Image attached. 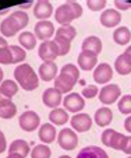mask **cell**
I'll return each instance as SVG.
<instances>
[{
    "instance_id": "cell-23",
    "label": "cell",
    "mask_w": 131,
    "mask_h": 158,
    "mask_svg": "<svg viewBox=\"0 0 131 158\" xmlns=\"http://www.w3.org/2000/svg\"><path fill=\"white\" fill-rule=\"evenodd\" d=\"M77 158H109L107 152L103 148L96 146H88L84 147L77 154Z\"/></svg>"
},
{
    "instance_id": "cell-39",
    "label": "cell",
    "mask_w": 131,
    "mask_h": 158,
    "mask_svg": "<svg viewBox=\"0 0 131 158\" xmlns=\"http://www.w3.org/2000/svg\"><path fill=\"white\" fill-rule=\"evenodd\" d=\"M123 152H125L127 155H131V136H127V137H125V143H124V147H123Z\"/></svg>"
},
{
    "instance_id": "cell-33",
    "label": "cell",
    "mask_w": 131,
    "mask_h": 158,
    "mask_svg": "<svg viewBox=\"0 0 131 158\" xmlns=\"http://www.w3.org/2000/svg\"><path fill=\"white\" fill-rule=\"evenodd\" d=\"M117 109L121 112L123 115H131V95H123L117 102Z\"/></svg>"
},
{
    "instance_id": "cell-47",
    "label": "cell",
    "mask_w": 131,
    "mask_h": 158,
    "mask_svg": "<svg viewBox=\"0 0 131 158\" xmlns=\"http://www.w3.org/2000/svg\"><path fill=\"white\" fill-rule=\"evenodd\" d=\"M6 11H7V10H0V15H3V14H6Z\"/></svg>"
},
{
    "instance_id": "cell-48",
    "label": "cell",
    "mask_w": 131,
    "mask_h": 158,
    "mask_svg": "<svg viewBox=\"0 0 131 158\" xmlns=\"http://www.w3.org/2000/svg\"><path fill=\"white\" fill-rule=\"evenodd\" d=\"M59 158H71V157H70V155H60Z\"/></svg>"
},
{
    "instance_id": "cell-25",
    "label": "cell",
    "mask_w": 131,
    "mask_h": 158,
    "mask_svg": "<svg viewBox=\"0 0 131 158\" xmlns=\"http://www.w3.org/2000/svg\"><path fill=\"white\" fill-rule=\"evenodd\" d=\"M113 41L116 42L117 45H121V46L128 45V42L131 41V31H130V28L124 27V25L117 27L116 30H114V32H113Z\"/></svg>"
},
{
    "instance_id": "cell-27",
    "label": "cell",
    "mask_w": 131,
    "mask_h": 158,
    "mask_svg": "<svg viewBox=\"0 0 131 158\" xmlns=\"http://www.w3.org/2000/svg\"><path fill=\"white\" fill-rule=\"evenodd\" d=\"M17 114V106L11 99H4L0 104V118L2 119H11Z\"/></svg>"
},
{
    "instance_id": "cell-1",
    "label": "cell",
    "mask_w": 131,
    "mask_h": 158,
    "mask_svg": "<svg viewBox=\"0 0 131 158\" xmlns=\"http://www.w3.org/2000/svg\"><path fill=\"white\" fill-rule=\"evenodd\" d=\"M80 80V69L73 63H67L60 69L59 76L54 80V88L62 94H70Z\"/></svg>"
},
{
    "instance_id": "cell-15",
    "label": "cell",
    "mask_w": 131,
    "mask_h": 158,
    "mask_svg": "<svg viewBox=\"0 0 131 158\" xmlns=\"http://www.w3.org/2000/svg\"><path fill=\"white\" fill-rule=\"evenodd\" d=\"M38 76L43 81H54L59 76V67L56 62H42V64L39 66Z\"/></svg>"
},
{
    "instance_id": "cell-45",
    "label": "cell",
    "mask_w": 131,
    "mask_h": 158,
    "mask_svg": "<svg viewBox=\"0 0 131 158\" xmlns=\"http://www.w3.org/2000/svg\"><path fill=\"white\" fill-rule=\"evenodd\" d=\"M4 99H10V98H6V97H4V95H3V94L0 93V104H2V102H3V101H4Z\"/></svg>"
},
{
    "instance_id": "cell-37",
    "label": "cell",
    "mask_w": 131,
    "mask_h": 158,
    "mask_svg": "<svg viewBox=\"0 0 131 158\" xmlns=\"http://www.w3.org/2000/svg\"><path fill=\"white\" fill-rule=\"evenodd\" d=\"M7 148H9V147H7V140H6V136H4V133H3V131L0 130V154H2V152H4Z\"/></svg>"
},
{
    "instance_id": "cell-40",
    "label": "cell",
    "mask_w": 131,
    "mask_h": 158,
    "mask_svg": "<svg viewBox=\"0 0 131 158\" xmlns=\"http://www.w3.org/2000/svg\"><path fill=\"white\" fill-rule=\"evenodd\" d=\"M124 129L128 131V133H131V115H128L127 119L124 120Z\"/></svg>"
},
{
    "instance_id": "cell-9",
    "label": "cell",
    "mask_w": 131,
    "mask_h": 158,
    "mask_svg": "<svg viewBox=\"0 0 131 158\" xmlns=\"http://www.w3.org/2000/svg\"><path fill=\"white\" fill-rule=\"evenodd\" d=\"M63 106L67 112L71 114H78L85 108V99L82 98V95L78 93H70L63 98Z\"/></svg>"
},
{
    "instance_id": "cell-19",
    "label": "cell",
    "mask_w": 131,
    "mask_h": 158,
    "mask_svg": "<svg viewBox=\"0 0 131 158\" xmlns=\"http://www.w3.org/2000/svg\"><path fill=\"white\" fill-rule=\"evenodd\" d=\"M57 139V131L54 125L52 123H43L39 126V140L43 144H50Z\"/></svg>"
},
{
    "instance_id": "cell-46",
    "label": "cell",
    "mask_w": 131,
    "mask_h": 158,
    "mask_svg": "<svg viewBox=\"0 0 131 158\" xmlns=\"http://www.w3.org/2000/svg\"><path fill=\"white\" fill-rule=\"evenodd\" d=\"M7 158H22V157H20V155H14V154H9Z\"/></svg>"
},
{
    "instance_id": "cell-8",
    "label": "cell",
    "mask_w": 131,
    "mask_h": 158,
    "mask_svg": "<svg viewBox=\"0 0 131 158\" xmlns=\"http://www.w3.org/2000/svg\"><path fill=\"white\" fill-rule=\"evenodd\" d=\"M18 125L24 131H34L41 126V118L35 110H25L18 118Z\"/></svg>"
},
{
    "instance_id": "cell-31",
    "label": "cell",
    "mask_w": 131,
    "mask_h": 158,
    "mask_svg": "<svg viewBox=\"0 0 131 158\" xmlns=\"http://www.w3.org/2000/svg\"><path fill=\"white\" fill-rule=\"evenodd\" d=\"M54 35H56V36H60V38H63V39H67V41L71 42L73 39L75 38V35H77V30H75L73 25H67V27H60V28H57V30H56Z\"/></svg>"
},
{
    "instance_id": "cell-6",
    "label": "cell",
    "mask_w": 131,
    "mask_h": 158,
    "mask_svg": "<svg viewBox=\"0 0 131 158\" xmlns=\"http://www.w3.org/2000/svg\"><path fill=\"white\" fill-rule=\"evenodd\" d=\"M57 143L60 148L71 151L78 146V136L71 127H64L57 133Z\"/></svg>"
},
{
    "instance_id": "cell-17",
    "label": "cell",
    "mask_w": 131,
    "mask_h": 158,
    "mask_svg": "<svg viewBox=\"0 0 131 158\" xmlns=\"http://www.w3.org/2000/svg\"><path fill=\"white\" fill-rule=\"evenodd\" d=\"M77 62H78V69L80 70L89 72V70L95 69L96 66H98V56L93 55L92 52L81 51V53L77 57Z\"/></svg>"
},
{
    "instance_id": "cell-44",
    "label": "cell",
    "mask_w": 131,
    "mask_h": 158,
    "mask_svg": "<svg viewBox=\"0 0 131 158\" xmlns=\"http://www.w3.org/2000/svg\"><path fill=\"white\" fill-rule=\"evenodd\" d=\"M32 6V3H25V4H21V10L22 9H28V7Z\"/></svg>"
},
{
    "instance_id": "cell-42",
    "label": "cell",
    "mask_w": 131,
    "mask_h": 158,
    "mask_svg": "<svg viewBox=\"0 0 131 158\" xmlns=\"http://www.w3.org/2000/svg\"><path fill=\"white\" fill-rule=\"evenodd\" d=\"M123 55H124V56L127 57V59L130 60V63H131V46H128V48L124 51V53H123Z\"/></svg>"
},
{
    "instance_id": "cell-18",
    "label": "cell",
    "mask_w": 131,
    "mask_h": 158,
    "mask_svg": "<svg viewBox=\"0 0 131 158\" xmlns=\"http://www.w3.org/2000/svg\"><path fill=\"white\" fill-rule=\"evenodd\" d=\"M53 14V6L48 0H38L34 6V15L39 18V21L48 20Z\"/></svg>"
},
{
    "instance_id": "cell-22",
    "label": "cell",
    "mask_w": 131,
    "mask_h": 158,
    "mask_svg": "<svg viewBox=\"0 0 131 158\" xmlns=\"http://www.w3.org/2000/svg\"><path fill=\"white\" fill-rule=\"evenodd\" d=\"M9 154H14V155H20V157L25 158L28 154H31L30 150V144L22 139H17V140L11 141L9 147Z\"/></svg>"
},
{
    "instance_id": "cell-38",
    "label": "cell",
    "mask_w": 131,
    "mask_h": 158,
    "mask_svg": "<svg viewBox=\"0 0 131 158\" xmlns=\"http://www.w3.org/2000/svg\"><path fill=\"white\" fill-rule=\"evenodd\" d=\"M114 6H116V10H127L131 9V3H127V2H120V0H116L114 2Z\"/></svg>"
},
{
    "instance_id": "cell-7",
    "label": "cell",
    "mask_w": 131,
    "mask_h": 158,
    "mask_svg": "<svg viewBox=\"0 0 131 158\" xmlns=\"http://www.w3.org/2000/svg\"><path fill=\"white\" fill-rule=\"evenodd\" d=\"M121 95V89L117 84H106L102 89H99V101L103 105H112L119 101Z\"/></svg>"
},
{
    "instance_id": "cell-21",
    "label": "cell",
    "mask_w": 131,
    "mask_h": 158,
    "mask_svg": "<svg viewBox=\"0 0 131 158\" xmlns=\"http://www.w3.org/2000/svg\"><path fill=\"white\" fill-rule=\"evenodd\" d=\"M81 49H82V51H86V52H92L93 55L98 56V55L102 52V41H101V38L96 36V35L86 36V38L82 41Z\"/></svg>"
},
{
    "instance_id": "cell-12",
    "label": "cell",
    "mask_w": 131,
    "mask_h": 158,
    "mask_svg": "<svg viewBox=\"0 0 131 158\" xmlns=\"http://www.w3.org/2000/svg\"><path fill=\"white\" fill-rule=\"evenodd\" d=\"M38 55L42 59V62H54V59L59 56V51H57V46L54 45L53 39L42 42L39 45Z\"/></svg>"
},
{
    "instance_id": "cell-30",
    "label": "cell",
    "mask_w": 131,
    "mask_h": 158,
    "mask_svg": "<svg viewBox=\"0 0 131 158\" xmlns=\"http://www.w3.org/2000/svg\"><path fill=\"white\" fill-rule=\"evenodd\" d=\"M52 150L50 147H48V144H38L32 148L31 151V158H50Z\"/></svg>"
},
{
    "instance_id": "cell-49",
    "label": "cell",
    "mask_w": 131,
    "mask_h": 158,
    "mask_svg": "<svg viewBox=\"0 0 131 158\" xmlns=\"http://www.w3.org/2000/svg\"><path fill=\"white\" fill-rule=\"evenodd\" d=\"M127 158H131V155H128V157H127Z\"/></svg>"
},
{
    "instance_id": "cell-16",
    "label": "cell",
    "mask_w": 131,
    "mask_h": 158,
    "mask_svg": "<svg viewBox=\"0 0 131 158\" xmlns=\"http://www.w3.org/2000/svg\"><path fill=\"white\" fill-rule=\"evenodd\" d=\"M101 24L106 28H113L121 23V13L116 9H106L99 17Z\"/></svg>"
},
{
    "instance_id": "cell-36",
    "label": "cell",
    "mask_w": 131,
    "mask_h": 158,
    "mask_svg": "<svg viewBox=\"0 0 131 158\" xmlns=\"http://www.w3.org/2000/svg\"><path fill=\"white\" fill-rule=\"evenodd\" d=\"M86 6L91 11H99V10H103L106 7V0H88Z\"/></svg>"
},
{
    "instance_id": "cell-13",
    "label": "cell",
    "mask_w": 131,
    "mask_h": 158,
    "mask_svg": "<svg viewBox=\"0 0 131 158\" xmlns=\"http://www.w3.org/2000/svg\"><path fill=\"white\" fill-rule=\"evenodd\" d=\"M113 77V67L107 63H99L93 69V80L96 84H105L106 85Z\"/></svg>"
},
{
    "instance_id": "cell-2",
    "label": "cell",
    "mask_w": 131,
    "mask_h": 158,
    "mask_svg": "<svg viewBox=\"0 0 131 158\" xmlns=\"http://www.w3.org/2000/svg\"><path fill=\"white\" fill-rule=\"evenodd\" d=\"M30 23V17L25 11L22 10H18L14 11L6 17L2 23H0V32L2 35H4V38H10V36H14L20 32L22 28H25Z\"/></svg>"
},
{
    "instance_id": "cell-35",
    "label": "cell",
    "mask_w": 131,
    "mask_h": 158,
    "mask_svg": "<svg viewBox=\"0 0 131 158\" xmlns=\"http://www.w3.org/2000/svg\"><path fill=\"white\" fill-rule=\"evenodd\" d=\"M0 64H13V53L10 46L0 49Z\"/></svg>"
},
{
    "instance_id": "cell-43",
    "label": "cell",
    "mask_w": 131,
    "mask_h": 158,
    "mask_svg": "<svg viewBox=\"0 0 131 158\" xmlns=\"http://www.w3.org/2000/svg\"><path fill=\"white\" fill-rule=\"evenodd\" d=\"M3 80H4V73H3V69L0 67V84L3 83Z\"/></svg>"
},
{
    "instance_id": "cell-32",
    "label": "cell",
    "mask_w": 131,
    "mask_h": 158,
    "mask_svg": "<svg viewBox=\"0 0 131 158\" xmlns=\"http://www.w3.org/2000/svg\"><path fill=\"white\" fill-rule=\"evenodd\" d=\"M13 53V64H21V62H24L27 59V52L24 48L17 46V45H10Z\"/></svg>"
},
{
    "instance_id": "cell-24",
    "label": "cell",
    "mask_w": 131,
    "mask_h": 158,
    "mask_svg": "<svg viewBox=\"0 0 131 158\" xmlns=\"http://www.w3.org/2000/svg\"><path fill=\"white\" fill-rule=\"evenodd\" d=\"M49 120H50V123L54 126L56 125L63 126L70 120V115L64 108H56V109L50 110V114H49Z\"/></svg>"
},
{
    "instance_id": "cell-3",
    "label": "cell",
    "mask_w": 131,
    "mask_h": 158,
    "mask_svg": "<svg viewBox=\"0 0 131 158\" xmlns=\"http://www.w3.org/2000/svg\"><path fill=\"white\" fill-rule=\"evenodd\" d=\"M14 80L25 91H34L39 87V76L32 66L28 63H21L14 69Z\"/></svg>"
},
{
    "instance_id": "cell-20",
    "label": "cell",
    "mask_w": 131,
    "mask_h": 158,
    "mask_svg": "<svg viewBox=\"0 0 131 158\" xmlns=\"http://www.w3.org/2000/svg\"><path fill=\"white\" fill-rule=\"evenodd\" d=\"M95 123L101 127H106L107 125H110L112 120H113V110L107 106H102L99 109H96L95 112Z\"/></svg>"
},
{
    "instance_id": "cell-14",
    "label": "cell",
    "mask_w": 131,
    "mask_h": 158,
    "mask_svg": "<svg viewBox=\"0 0 131 158\" xmlns=\"http://www.w3.org/2000/svg\"><path fill=\"white\" fill-rule=\"evenodd\" d=\"M42 102H43L48 108L56 109V108H59V105L63 102V94L60 93L57 88L50 87V88L43 91V94H42Z\"/></svg>"
},
{
    "instance_id": "cell-41",
    "label": "cell",
    "mask_w": 131,
    "mask_h": 158,
    "mask_svg": "<svg viewBox=\"0 0 131 158\" xmlns=\"http://www.w3.org/2000/svg\"><path fill=\"white\" fill-rule=\"evenodd\" d=\"M6 46H9L6 38H4V36H0V49H2V48H6Z\"/></svg>"
},
{
    "instance_id": "cell-11",
    "label": "cell",
    "mask_w": 131,
    "mask_h": 158,
    "mask_svg": "<svg viewBox=\"0 0 131 158\" xmlns=\"http://www.w3.org/2000/svg\"><path fill=\"white\" fill-rule=\"evenodd\" d=\"M70 125L75 133H85L92 127V118L88 114H75L70 119Z\"/></svg>"
},
{
    "instance_id": "cell-28",
    "label": "cell",
    "mask_w": 131,
    "mask_h": 158,
    "mask_svg": "<svg viewBox=\"0 0 131 158\" xmlns=\"http://www.w3.org/2000/svg\"><path fill=\"white\" fill-rule=\"evenodd\" d=\"M114 70L119 73L120 76H127L131 73V63L124 55H119L114 62Z\"/></svg>"
},
{
    "instance_id": "cell-29",
    "label": "cell",
    "mask_w": 131,
    "mask_h": 158,
    "mask_svg": "<svg viewBox=\"0 0 131 158\" xmlns=\"http://www.w3.org/2000/svg\"><path fill=\"white\" fill-rule=\"evenodd\" d=\"M0 93L3 94L6 98L11 99L15 94L18 93V84L15 80H3L0 84Z\"/></svg>"
},
{
    "instance_id": "cell-4",
    "label": "cell",
    "mask_w": 131,
    "mask_h": 158,
    "mask_svg": "<svg viewBox=\"0 0 131 158\" xmlns=\"http://www.w3.org/2000/svg\"><path fill=\"white\" fill-rule=\"evenodd\" d=\"M82 15V6L77 2H66L60 4L54 11V20L62 27L71 25V23Z\"/></svg>"
},
{
    "instance_id": "cell-5",
    "label": "cell",
    "mask_w": 131,
    "mask_h": 158,
    "mask_svg": "<svg viewBox=\"0 0 131 158\" xmlns=\"http://www.w3.org/2000/svg\"><path fill=\"white\" fill-rule=\"evenodd\" d=\"M125 137L124 134L116 131L114 129H106L102 133V143L103 146L110 147L113 150H117V151H123V147H124L125 143Z\"/></svg>"
},
{
    "instance_id": "cell-26",
    "label": "cell",
    "mask_w": 131,
    "mask_h": 158,
    "mask_svg": "<svg viewBox=\"0 0 131 158\" xmlns=\"http://www.w3.org/2000/svg\"><path fill=\"white\" fill-rule=\"evenodd\" d=\"M18 42H20L21 48H24L25 51H32L36 46V36L31 31H24L18 35Z\"/></svg>"
},
{
    "instance_id": "cell-10",
    "label": "cell",
    "mask_w": 131,
    "mask_h": 158,
    "mask_svg": "<svg viewBox=\"0 0 131 158\" xmlns=\"http://www.w3.org/2000/svg\"><path fill=\"white\" fill-rule=\"evenodd\" d=\"M54 25L53 23H50L49 20H43V21H38L34 28V34H35L36 39H41L42 42L45 41H50L52 36L54 35Z\"/></svg>"
},
{
    "instance_id": "cell-34",
    "label": "cell",
    "mask_w": 131,
    "mask_h": 158,
    "mask_svg": "<svg viewBox=\"0 0 131 158\" xmlns=\"http://www.w3.org/2000/svg\"><path fill=\"white\" fill-rule=\"evenodd\" d=\"M81 95H82V98H86V99H92L95 98V97L99 95V88L96 85H86L82 88V91H81Z\"/></svg>"
}]
</instances>
